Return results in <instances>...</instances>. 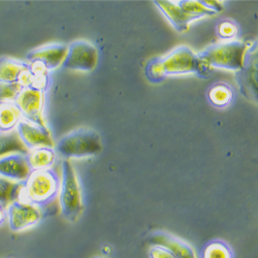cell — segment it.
<instances>
[{
	"mask_svg": "<svg viewBox=\"0 0 258 258\" xmlns=\"http://www.w3.org/2000/svg\"><path fill=\"white\" fill-rule=\"evenodd\" d=\"M197 74L202 78L211 75V69L203 66L198 54L189 47L181 46L163 57L150 60L145 75L151 83H160L168 76Z\"/></svg>",
	"mask_w": 258,
	"mask_h": 258,
	"instance_id": "1",
	"label": "cell"
},
{
	"mask_svg": "<svg viewBox=\"0 0 258 258\" xmlns=\"http://www.w3.org/2000/svg\"><path fill=\"white\" fill-rule=\"evenodd\" d=\"M59 190L60 176L55 169L34 170L23 182L19 200L44 209L58 198Z\"/></svg>",
	"mask_w": 258,
	"mask_h": 258,
	"instance_id": "2",
	"label": "cell"
},
{
	"mask_svg": "<svg viewBox=\"0 0 258 258\" xmlns=\"http://www.w3.org/2000/svg\"><path fill=\"white\" fill-rule=\"evenodd\" d=\"M247 46L241 40L219 41L198 54L203 66L209 69H219L238 72L243 67Z\"/></svg>",
	"mask_w": 258,
	"mask_h": 258,
	"instance_id": "3",
	"label": "cell"
},
{
	"mask_svg": "<svg viewBox=\"0 0 258 258\" xmlns=\"http://www.w3.org/2000/svg\"><path fill=\"white\" fill-rule=\"evenodd\" d=\"M59 205L62 216L70 222H76L84 211L82 189L76 170L70 160L61 164Z\"/></svg>",
	"mask_w": 258,
	"mask_h": 258,
	"instance_id": "4",
	"label": "cell"
},
{
	"mask_svg": "<svg viewBox=\"0 0 258 258\" xmlns=\"http://www.w3.org/2000/svg\"><path fill=\"white\" fill-rule=\"evenodd\" d=\"M54 149L56 154L69 160L98 154L102 150V143L95 131L82 127L61 138Z\"/></svg>",
	"mask_w": 258,
	"mask_h": 258,
	"instance_id": "5",
	"label": "cell"
},
{
	"mask_svg": "<svg viewBox=\"0 0 258 258\" xmlns=\"http://www.w3.org/2000/svg\"><path fill=\"white\" fill-rule=\"evenodd\" d=\"M46 93V90L32 87L20 90L14 100V104L17 106L22 119L41 126H47L45 121Z\"/></svg>",
	"mask_w": 258,
	"mask_h": 258,
	"instance_id": "6",
	"label": "cell"
},
{
	"mask_svg": "<svg viewBox=\"0 0 258 258\" xmlns=\"http://www.w3.org/2000/svg\"><path fill=\"white\" fill-rule=\"evenodd\" d=\"M98 61L96 48L87 40H75L68 46V52L62 68L76 72H92Z\"/></svg>",
	"mask_w": 258,
	"mask_h": 258,
	"instance_id": "7",
	"label": "cell"
},
{
	"mask_svg": "<svg viewBox=\"0 0 258 258\" xmlns=\"http://www.w3.org/2000/svg\"><path fill=\"white\" fill-rule=\"evenodd\" d=\"M8 224L13 232H22L37 225L44 217L42 209L25 203L16 201L7 207Z\"/></svg>",
	"mask_w": 258,
	"mask_h": 258,
	"instance_id": "8",
	"label": "cell"
},
{
	"mask_svg": "<svg viewBox=\"0 0 258 258\" xmlns=\"http://www.w3.org/2000/svg\"><path fill=\"white\" fill-rule=\"evenodd\" d=\"M68 46L63 44H50L36 48L26 54L25 61L30 66L39 68L48 73L62 66L66 58Z\"/></svg>",
	"mask_w": 258,
	"mask_h": 258,
	"instance_id": "9",
	"label": "cell"
},
{
	"mask_svg": "<svg viewBox=\"0 0 258 258\" xmlns=\"http://www.w3.org/2000/svg\"><path fill=\"white\" fill-rule=\"evenodd\" d=\"M241 93L249 100L257 101V44L247 49L243 67L236 72Z\"/></svg>",
	"mask_w": 258,
	"mask_h": 258,
	"instance_id": "10",
	"label": "cell"
},
{
	"mask_svg": "<svg viewBox=\"0 0 258 258\" xmlns=\"http://www.w3.org/2000/svg\"><path fill=\"white\" fill-rule=\"evenodd\" d=\"M16 132L20 141L28 151L40 147L54 148V142L47 126H41L25 119H21L17 125Z\"/></svg>",
	"mask_w": 258,
	"mask_h": 258,
	"instance_id": "11",
	"label": "cell"
},
{
	"mask_svg": "<svg viewBox=\"0 0 258 258\" xmlns=\"http://www.w3.org/2000/svg\"><path fill=\"white\" fill-rule=\"evenodd\" d=\"M31 173L26 154L12 153L0 157V177L12 182L22 183Z\"/></svg>",
	"mask_w": 258,
	"mask_h": 258,
	"instance_id": "12",
	"label": "cell"
},
{
	"mask_svg": "<svg viewBox=\"0 0 258 258\" xmlns=\"http://www.w3.org/2000/svg\"><path fill=\"white\" fill-rule=\"evenodd\" d=\"M152 245L166 248L176 258H198L193 248L177 235L163 230L153 231L149 235Z\"/></svg>",
	"mask_w": 258,
	"mask_h": 258,
	"instance_id": "13",
	"label": "cell"
},
{
	"mask_svg": "<svg viewBox=\"0 0 258 258\" xmlns=\"http://www.w3.org/2000/svg\"><path fill=\"white\" fill-rule=\"evenodd\" d=\"M28 69L29 63L24 60L7 56L0 57V84L19 85Z\"/></svg>",
	"mask_w": 258,
	"mask_h": 258,
	"instance_id": "14",
	"label": "cell"
},
{
	"mask_svg": "<svg viewBox=\"0 0 258 258\" xmlns=\"http://www.w3.org/2000/svg\"><path fill=\"white\" fill-rule=\"evenodd\" d=\"M154 5L157 6L159 11L177 31L181 33L187 31L192 21L178 6L177 2H162L161 0V2H154Z\"/></svg>",
	"mask_w": 258,
	"mask_h": 258,
	"instance_id": "15",
	"label": "cell"
},
{
	"mask_svg": "<svg viewBox=\"0 0 258 258\" xmlns=\"http://www.w3.org/2000/svg\"><path fill=\"white\" fill-rule=\"evenodd\" d=\"M57 158L54 148L40 147L31 150L26 154V159L31 171L52 168Z\"/></svg>",
	"mask_w": 258,
	"mask_h": 258,
	"instance_id": "16",
	"label": "cell"
},
{
	"mask_svg": "<svg viewBox=\"0 0 258 258\" xmlns=\"http://www.w3.org/2000/svg\"><path fill=\"white\" fill-rule=\"evenodd\" d=\"M21 119L22 116L14 102H0V133L16 131Z\"/></svg>",
	"mask_w": 258,
	"mask_h": 258,
	"instance_id": "17",
	"label": "cell"
},
{
	"mask_svg": "<svg viewBox=\"0 0 258 258\" xmlns=\"http://www.w3.org/2000/svg\"><path fill=\"white\" fill-rule=\"evenodd\" d=\"M208 98L210 103L215 107H225L231 102L233 91L229 85L218 83L213 85L209 89Z\"/></svg>",
	"mask_w": 258,
	"mask_h": 258,
	"instance_id": "18",
	"label": "cell"
},
{
	"mask_svg": "<svg viewBox=\"0 0 258 258\" xmlns=\"http://www.w3.org/2000/svg\"><path fill=\"white\" fill-rule=\"evenodd\" d=\"M29 151L20 141L17 132L0 133V157L12 153L27 154Z\"/></svg>",
	"mask_w": 258,
	"mask_h": 258,
	"instance_id": "19",
	"label": "cell"
},
{
	"mask_svg": "<svg viewBox=\"0 0 258 258\" xmlns=\"http://www.w3.org/2000/svg\"><path fill=\"white\" fill-rule=\"evenodd\" d=\"M201 258H234V254L225 241L212 240L202 248Z\"/></svg>",
	"mask_w": 258,
	"mask_h": 258,
	"instance_id": "20",
	"label": "cell"
},
{
	"mask_svg": "<svg viewBox=\"0 0 258 258\" xmlns=\"http://www.w3.org/2000/svg\"><path fill=\"white\" fill-rule=\"evenodd\" d=\"M178 6L183 10V12L191 19L192 22L200 20L206 16L215 15L210 9H208L204 2L199 0H178Z\"/></svg>",
	"mask_w": 258,
	"mask_h": 258,
	"instance_id": "21",
	"label": "cell"
},
{
	"mask_svg": "<svg viewBox=\"0 0 258 258\" xmlns=\"http://www.w3.org/2000/svg\"><path fill=\"white\" fill-rule=\"evenodd\" d=\"M22 185L23 182H12L0 177V204L8 207L10 204L18 201L21 190H22Z\"/></svg>",
	"mask_w": 258,
	"mask_h": 258,
	"instance_id": "22",
	"label": "cell"
},
{
	"mask_svg": "<svg viewBox=\"0 0 258 258\" xmlns=\"http://www.w3.org/2000/svg\"><path fill=\"white\" fill-rule=\"evenodd\" d=\"M217 34L222 41L232 40L238 34V26L230 20H224L217 26Z\"/></svg>",
	"mask_w": 258,
	"mask_h": 258,
	"instance_id": "23",
	"label": "cell"
},
{
	"mask_svg": "<svg viewBox=\"0 0 258 258\" xmlns=\"http://www.w3.org/2000/svg\"><path fill=\"white\" fill-rule=\"evenodd\" d=\"M21 89L19 85L0 84V102H14Z\"/></svg>",
	"mask_w": 258,
	"mask_h": 258,
	"instance_id": "24",
	"label": "cell"
},
{
	"mask_svg": "<svg viewBox=\"0 0 258 258\" xmlns=\"http://www.w3.org/2000/svg\"><path fill=\"white\" fill-rule=\"evenodd\" d=\"M149 258H176L166 248L158 245H152L149 249Z\"/></svg>",
	"mask_w": 258,
	"mask_h": 258,
	"instance_id": "25",
	"label": "cell"
},
{
	"mask_svg": "<svg viewBox=\"0 0 258 258\" xmlns=\"http://www.w3.org/2000/svg\"><path fill=\"white\" fill-rule=\"evenodd\" d=\"M206 7L215 14L220 13L223 10V4L220 2H204Z\"/></svg>",
	"mask_w": 258,
	"mask_h": 258,
	"instance_id": "26",
	"label": "cell"
},
{
	"mask_svg": "<svg viewBox=\"0 0 258 258\" xmlns=\"http://www.w3.org/2000/svg\"><path fill=\"white\" fill-rule=\"evenodd\" d=\"M8 219V214H7V206L0 204V226H3Z\"/></svg>",
	"mask_w": 258,
	"mask_h": 258,
	"instance_id": "27",
	"label": "cell"
},
{
	"mask_svg": "<svg viewBox=\"0 0 258 258\" xmlns=\"http://www.w3.org/2000/svg\"><path fill=\"white\" fill-rule=\"evenodd\" d=\"M92 258H106V257H102V256H94Z\"/></svg>",
	"mask_w": 258,
	"mask_h": 258,
	"instance_id": "28",
	"label": "cell"
}]
</instances>
